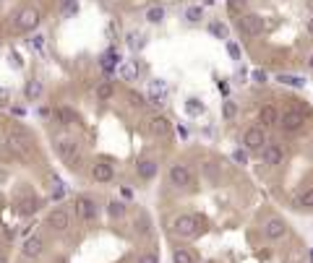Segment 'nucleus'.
<instances>
[{"label": "nucleus", "mask_w": 313, "mask_h": 263, "mask_svg": "<svg viewBox=\"0 0 313 263\" xmlns=\"http://www.w3.org/2000/svg\"><path fill=\"white\" fill-rule=\"evenodd\" d=\"M146 128L154 136H170L172 133V125H170V120L167 117H162V115H151L149 120H146Z\"/></svg>", "instance_id": "nucleus-11"}, {"label": "nucleus", "mask_w": 313, "mask_h": 263, "mask_svg": "<svg viewBox=\"0 0 313 263\" xmlns=\"http://www.w3.org/2000/svg\"><path fill=\"white\" fill-rule=\"evenodd\" d=\"M222 115H225V120H235V117H238V104L227 99V102L222 104Z\"/></svg>", "instance_id": "nucleus-29"}, {"label": "nucleus", "mask_w": 313, "mask_h": 263, "mask_svg": "<svg viewBox=\"0 0 313 263\" xmlns=\"http://www.w3.org/2000/svg\"><path fill=\"white\" fill-rule=\"evenodd\" d=\"M37 206H40V201H37V198H24L19 208H21V214H34Z\"/></svg>", "instance_id": "nucleus-31"}, {"label": "nucleus", "mask_w": 313, "mask_h": 263, "mask_svg": "<svg viewBox=\"0 0 313 263\" xmlns=\"http://www.w3.org/2000/svg\"><path fill=\"white\" fill-rule=\"evenodd\" d=\"M79 13V0H63L60 3V16L63 19H73Z\"/></svg>", "instance_id": "nucleus-20"}, {"label": "nucleus", "mask_w": 313, "mask_h": 263, "mask_svg": "<svg viewBox=\"0 0 313 263\" xmlns=\"http://www.w3.org/2000/svg\"><path fill=\"white\" fill-rule=\"evenodd\" d=\"M52 188H55V190H52V198H63V183H60L58 177H52Z\"/></svg>", "instance_id": "nucleus-36"}, {"label": "nucleus", "mask_w": 313, "mask_h": 263, "mask_svg": "<svg viewBox=\"0 0 313 263\" xmlns=\"http://www.w3.org/2000/svg\"><path fill=\"white\" fill-rule=\"evenodd\" d=\"M0 263H5V261H3V258H0Z\"/></svg>", "instance_id": "nucleus-45"}, {"label": "nucleus", "mask_w": 313, "mask_h": 263, "mask_svg": "<svg viewBox=\"0 0 313 263\" xmlns=\"http://www.w3.org/2000/svg\"><path fill=\"white\" fill-rule=\"evenodd\" d=\"M52 144H55V151L63 156L68 164L79 162L81 144H79V138H76V136H71V133H55V136H52Z\"/></svg>", "instance_id": "nucleus-1"}, {"label": "nucleus", "mask_w": 313, "mask_h": 263, "mask_svg": "<svg viewBox=\"0 0 313 263\" xmlns=\"http://www.w3.org/2000/svg\"><path fill=\"white\" fill-rule=\"evenodd\" d=\"M196 229H198V216H188V214L178 216L175 224H172V232H175V235H180V237L196 235Z\"/></svg>", "instance_id": "nucleus-6"}, {"label": "nucleus", "mask_w": 313, "mask_h": 263, "mask_svg": "<svg viewBox=\"0 0 313 263\" xmlns=\"http://www.w3.org/2000/svg\"><path fill=\"white\" fill-rule=\"evenodd\" d=\"M243 146L250 149V151H261V149L266 146V133L261 125H253L248 128L246 133H243Z\"/></svg>", "instance_id": "nucleus-4"}, {"label": "nucleus", "mask_w": 313, "mask_h": 263, "mask_svg": "<svg viewBox=\"0 0 313 263\" xmlns=\"http://www.w3.org/2000/svg\"><path fill=\"white\" fill-rule=\"evenodd\" d=\"M279 110L274 107V104H264L261 110H258V123H261V128H274L279 125Z\"/></svg>", "instance_id": "nucleus-10"}, {"label": "nucleus", "mask_w": 313, "mask_h": 263, "mask_svg": "<svg viewBox=\"0 0 313 263\" xmlns=\"http://www.w3.org/2000/svg\"><path fill=\"white\" fill-rule=\"evenodd\" d=\"M42 92H44L42 81H37V78L26 81V86H24V96H26V99H40V96H42Z\"/></svg>", "instance_id": "nucleus-19"}, {"label": "nucleus", "mask_w": 313, "mask_h": 263, "mask_svg": "<svg viewBox=\"0 0 313 263\" xmlns=\"http://www.w3.org/2000/svg\"><path fill=\"white\" fill-rule=\"evenodd\" d=\"M136 172H139L141 180L157 177V162L154 159H136Z\"/></svg>", "instance_id": "nucleus-17"}, {"label": "nucleus", "mask_w": 313, "mask_h": 263, "mask_svg": "<svg viewBox=\"0 0 313 263\" xmlns=\"http://www.w3.org/2000/svg\"><path fill=\"white\" fill-rule=\"evenodd\" d=\"M136 73H139V68H133V65H123V68H120V76H123L125 81H133V78H139V76H136Z\"/></svg>", "instance_id": "nucleus-34"}, {"label": "nucleus", "mask_w": 313, "mask_h": 263, "mask_svg": "<svg viewBox=\"0 0 313 263\" xmlns=\"http://www.w3.org/2000/svg\"><path fill=\"white\" fill-rule=\"evenodd\" d=\"M227 11H230V16L238 19L240 13H246V0H227Z\"/></svg>", "instance_id": "nucleus-26"}, {"label": "nucleus", "mask_w": 313, "mask_h": 263, "mask_svg": "<svg viewBox=\"0 0 313 263\" xmlns=\"http://www.w3.org/2000/svg\"><path fill=\"white\" fill-rule=\"evenodd\" d=\"M5 99V89H0V102H3Z\"/></svg>", "instance_id": "nucleus-43"}, {"label": "nucleus", "mask_w": 313, "mask_h": 263, "mask_svg": "<svg viewBox=\"0 0 313 263\" xmlns=\"http://www.w3.org/2000/svg\"><path fill=\"white\" fill-rule=\"evenodd\" d=\"M261 159H264V164H269V167H277V164H282V159H285V151H282V146H277V144H266L261 149Z\"/></svg>", "instance_id": "nucleus-13"}, {"label": "nucleus", "mask_w": 313, "mask_h": 263, "mask_svg": "<svg viewBox=\"0 0 313 263\" xmlns=\"http://www.w3.org/2000/svg\"><path fill=\"white\" fill-rule=\"evenodd\" d=\"M308 8H311V11H313V0H308Z\"/></svg>", "instance_id": "nucleus-44"}, {"label": "nucleus", "mask_w": 313, "mask_h": 263, "mask_svg": "<svg viewBox=\"0 0 313 263\" xmlns=\"http://www.w3.org/2000/svg\"><path fill=\"white\" fill-rule=\"evenodd\" d=\"M42 250H44V243H42L40 237H29L26 243L21 245V253H24L26 258H40Z\"/></svg>", "instance_id": "nucleus-18"}, {"label": "nucleus", "mask_w": 313, "mask_h": 263, "mask_svg": "<svg viewBox=\"0 0 313 263\" xmlns=\"http://www.w3.org/2000/svg\"><path fill=\"white\" fill-rule=\"evenodd\" d=\"M250 76H253V81H258V84H264V81L269 78V76H266V71H264V68H256L253 73H250Z\"/></svg>", "instance_id": "nucleus-39"}, {"label": "nucleus", "mask_w": 313, "mask_h": 263, "mask_svg": "<svg viewBox=\"0 0 313 263\" xmlns=\"http://www.w3.org/2000/svg\"><path fill=\"white\" fill-rule=\"evenodd\" d=\"M235 29L243 34V37H261V32H264V21H261V16H256V13H240L238 19H235Z\"/></svg>", "instance_id": "nucleus-2"}, {"label": "nucleus", "mask_w": 313, "mask_h": 263, "mask_svg": "<svg viewBox=\"0 0 313 263\" xmlns=\"http://www.w3.org/2000/svg\"><path fill=\"white\" fill-rule=\"evenodd\" d=\"M40 19H42L40 11H37L34 5H26V8H21L16 13V21H13V24H16L19 32H32V29L40 26Z\"/></svg>", "instance_id": "nucleus-3"}, {"label": "nucleus", "mask_w": 313, "mask_h": 263, "mask_svg": "<svg viewBox=\"0 0 313 263\" xmlns=\"http://www.w3.org/2000/svg\"><path fill=\"white\" fill-rule=\"evenodd\" d=\"M107 214L112 216V219H120V216H125V206L120 204V201H110V206H107Z\"/></svg>", "instance_id": "nucleus-27"}, {"label": "nucleus", "mask_w": 313, "mask_h": 263, "mask_svg": "<svg viewBox=\"0 0 313 263\" xmlns=\"http://www.w3.org/2000/svg\"><path fill=\"white\" fill-rule=\"evenodd\" d=\"M146 21L149 24H159V21H165V8L162 5H151L146 11Z\"/></svg>", "instance_id": "nucleus-25"}, {"label": "nucleus", "mask_w": 313, "mask_h": 263, "mask_svg": "<svg viewBox=\"0 0 313 263\" xmlns=\"http://www.w3.org/2000/svg\"><path fill=\"white\" fill-rule=\"evenodd\" d=\"M128 102H131V107H136V110H141L144 104H146V99H144L141 94H136V92H131V94H128Z\"/></svg>", "instance_id": "nucleus-35"}, {"label": "nucleus", "mask_w": 313, "mask_h": 263, "mask_svg": "<svg viewBox=\"0 0 313 263\" xmlns=\"http://www.w3.org/2000/svg\"><path fill=\"white\" fill-rule=\"evenodd\" d=\"M172 263H196L193 253L186 250V247H178V250L172 253Z\"/></svg>", "instance_id": "nucleus-24"}, {"label": "nucleus", "mask_w": 313, "mask_h": 263, "mask_svg": "<svg viewBox=\"0 0 313 263\" xmlns=\"http://www.w3.org/2000/svg\"><path fill=\"white\" fill-rule=\"evenodd\" d=\"M209 32L217 37V39H227V32H230V29H227V24H219V21H214V24H209Z\"/></svg>", "instance_id": "nucleus-28"}, {"label": "nucleus", "mask_w": 313, "mask_h": 263, "mask_svg": "<svg viewBox=\"0 0 313 263\" xmlns=\"http://www.w3.org/2000/svg\"><path fill=\"white\" fill-rule=\"evenodd\" d=\"M285 232H287V224H285L282 216H271V219L264 224V237L266 240H282Z\"/></svg>", "instance_id": "nucleus-9"}, {"label": "nucleus", "mask_w": 313, "mask_h": 263, "mask_svg": "<svg viewBox=\"0 0 313 263\" xmlns=\"http://www.w3.org/2000/svg\"><path fill=\"white\" fill-rule=\"evenodd\" d=\"M5 146H8V151H13L16 156H21V159H29V156H32V149H29V144L24 138H19V136H8L5 138Z\"/></svg>", "instance_id": "nucleus-14"}, {"label": "nucleus", "mask_w": 313, "mask_h": 263, "mask_svg": "<svg viewBox=\"0 0 313 263\" xmlns=\"http://www.w3.org/2000/svg\"><path fill=\"white\" fill-rule=\"evenodd\" d=\"M73 216L79 222H86L94 216V201H89V198H76L73 201Z\"/></svg>", "instance_id": "nucleus-12"}, {"label": "nucleus", "mask_w": 313, "mask_h": 263, "mask_svg": "<svg viewBox=\"0 0 313 263\" xmlns=\"http://www.w3.org/2000/svg\"><path fill=\"white\" fill-rule=\"evenodd\" d=\"M186 110H188V115H201V112H204V104L198 102V99H188V102H186Z\"/></svg>", "instance_id": "nucleus-33"}, {"label": "nucleus", "mask_w": 313, "mask_h": 263, "mask_svg": "<svg viewBox=\"0 0 313 263\" xmlns=\"http://www.w3.org/2000/svg\"><path fill=\"white\" fill-rule=\"evenodd\" d=\"M165 94H167V84L165 81H151L149 84V102L154 104V107H162L165 104Z\"/></svg>", "instance_id": "nucleus-16"}, {"label": "nucleus", "mask_w": 313, "mask_h": 263, "mask_svg": "<svg viewBox=\"0 0 313 263\" xmlns=\"http://www.w3.org/2000/svg\"><path fill=\"white\" fill-rule=\"evenodd\" d=\"M277 81H279V84H287V86H295V89H303L305 86V78L292 76V73H279Z\"/></svg>", "instance_id": "nucleus-21"}, {"label": "nucleus", "mask_w": 313, "mask_h": 263, "mask_svg": "<svg viewBox=\"0 0 313 263\" xmlns=\"http://www.w3.org/2000/svg\"><path fill=\"white\" fill-rule=\"evenodd\" d=\"M232 159L238 164H248V156H246V151H240V149H235V151H232Z\"/></svg>", "instance_id": "nucleus-38"}, {"label": "nucleus", "mask_w": 313, "mask_h": 263, "mask_svg": "<svg viewBox=\"0 0 313 263\" xmlns=\"http://www.w3.org/2000/svg\"><path fill=\"white\" fill-rule=\"evenodd\" d=\"M58 115H60V123H63V125H73V123H76V112H73V110H65V107H63Z\"/></svg>", "instance_id": "nucleus-32"}, {"label": "nucleus", "mask_w": 313, "mask_h": 263, "mask_svg": "<svg viewBox=\"0 0 313 263\" xmlns=\"http://www.w3.org/2000/svg\"><path fill=\"white\" fill-rule=\"evenodd\" d=\"M47 227L52 232H65L68 227H71V214H68L65 208H52V211L47 214Z\"/></svg>", "instance_id": "nucleus-7"}, {"label": "nucleus", "mask_w": 313, "mask_h": 263, "mask_svg": "<svg viewBox=\"0 0 313 263\" xmlns=\"http://www.w3.org/2000/svg\"><path fill=\"white\" fill-rule=\"evenodd\" d=\"M279 125H282L285 133H297L305 125V115L300 110H290V112H285V115L279 117Z\"/></svg>", "instance_id": "nucleus-5"}, {"label": "nucleus", "mask_w": 313, "mask_h": 263, "mask_svg": "<svg viewBox=\"0 0 313 263\" xmlns=\"http://www.w3.org/2000/svg\"><path fill=\"white\" fill-rule=\"evenodd\" d=\"M227 52H230V57H232V60H240V55H243L240 47H238L235 42H227Z\"/></svg>", "instance_id": "nucleus-37"}, {"label": "nucleus", "mask_w": 313, "mask_h": 263, "mask_svg": "<svg viewBox=\"0 0 313 263\" xmlns=\"http://www.w3.org/2000/svg\"><path fill=\"white\" fill-rule=\"evenodd\" d=\"M94 94H97V99H110L112 94H115V86L110 84V81H102V84H97V89H94Z\"/></svg>", "instance_id": "nucleus-22"}, {"label": "nucleus", "mask_w": 313, "mask_h": 263, "mask_svg": "<svg viewBox=\"0 0 313 263\" xmlns=\"http://www.w3.org/2000/svg\"><path fill=\"white\" fill-rule=\"evenodd\" d=\"M167 180H170L175 188H188L193 175H190V169L186 167V164H172L170 172H167Z\"/></svg>", "instance_id": "nucleus-8"}, {"label": "nucleus", "mask_w": 313, "mask_h": 263, "mask_svg": "<svg viewBox=\"0 0 313 263\" xmlns=\"http://www.w3.org/2000/svg\"><path fill=\"white\" fill-rule=\"evenodd\" d=\"M305 32H308V37H311V39H313V16L308 19V26H305Z\"/></svg>", "instance_id": "nucleus-41"}, {"label": "nucleus", "mask_w": 313, "mask_h": 263, "mask_svg": "<svg viewBox=\"0 0 313 263\" xmlns=\"http://www.w3.org/2000/svg\"><path fill=\"white\" fill-rule=\"evenodd\" d=\"M112 177H115V169L110 162H97L91 167V180H97V183H110Z\"/></svg>", "instance_id": "nucleus-15"}, {"label": "nucleus", "mask_w": 313, "mask_h": 263, "mask_svg": "<svg viewBox=\"0 0 313 263\" xmlns=\"http://www.w3.org/2000/svg\"><path fill=\"white\" fill-rule=\"evenodd\" d=\"M308 68L313 71V52H311V57H308Z\"/></svg>", "instance_id": "nucleus-42"}, {"label": "nucleus", "mask_w": 313, "mask_h": 263, "mask_svg": "<svg viewBox=\"0 0 313 263\" xmlns=\"http://www.w3.org/2000/svg\"><path fill=\"white\" fill-rule=\"evenodd\" d=\"M297 204H300L303 208H313V188H308V190H303L300 195H297Z\"/></svg>", "instance_id": "nucleus-30"}, {"label": "nucleus", "mask_w": 313, "mask_h": 263, "mask_svg": "<svg viewBox=\"0 0 313 263\" xmlns=\"http://www.w3.org/2000/svg\"><path fill=\"white\" fill-rule=\"evenodd\" d=\"M139 263H159V258H157L154 253H144L141 258H139Z\"/></svg>", "instance_id": "nucleus-40"}, {"label": "nucleus", "mask_w": 313, "mask_h": 263, "mask_svg": "<svg viewBox=\"0 0 313 263\" xmlns=\"http://www.w3.org/2000/svg\"><path fill=\"white\" fill-rule=\"evenodd\" d=\"M201 19H204V8H201V5H188V8H186V21H188V24H198Z\"/></svg>", "instance_id": "nucleus-23"}]
</instances>
